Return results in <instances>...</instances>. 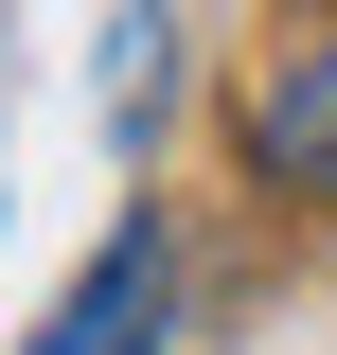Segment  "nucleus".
<instances>
[{"instance_id":"1","label":"nucleus","mask_w":337,"mask_h":355,"mask_svg":"<svg viewBox=\"0 0 337 355\" xmlns=\"http://www.w3.org/2000/svg\"><path fill=\"white\" fill-rule=\"evenodd\" d=\"M249 160L284 196H337V0H284L249 53Z\"/></svg>"},{"instance_id":"2","label":"nucleus","mask_w":337,"mask_h":355,"mask_svg":"<svg viewBox=\"0 0 337 355\" xmlns=\"http://www.w3.org/2000/svg\"><path fill=\"white\" fill-rule=\"evenodd\" d=\"M160 320H178V249H160V231L125 214L107 249L71 266V302L36 320V355H160Z\"/></svg>"},{"instance_id":"3","label":"nucleus","mask_w":337,"mask_h":355,"mask_svg":"<svg viewBox=\"0 0 337 355\" xmlns=\"http://www.w3.org/2000/svg\"><path fill=\"white\" fill-rule=\"evenodd\" d=\"M160 53H178V36H160V18H107V125H125V142H142V125H160V89H178V71H160Z\"/></svg>"}]
</instances>
